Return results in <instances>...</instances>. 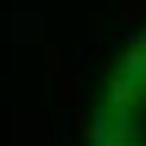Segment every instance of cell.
Wrapping results in <instances>:
<instances>
[{
	"instance_id": "cell-1",
	"label": "cell",
	"mask_w": 146,
	"mask_h": 146,
	"mask_svg": "<svg viewBox=\"0 0 146 146\" xmlns=\"http://www.w3.org/2000/svg\"><path fill=\"white\" fill-rule=\"evenodd\" d=\"M99 146H142V130L134 122H115V126H107Z\"/></svg>"
},
{
	"instance_id": "cell-2",
	"label": "cell",
	"mask_w": 146,
	"mask_h": 146,
	"mask_svg": "<svg viewBox=\"0 0 146 146\" xmlns=\"http://www.w3.org/2000/svg\"><path fill=\"white\" fill-rule=\"evenodd\" d=\"M142 12H146L142 4H122L119 12H115V20H119V24H130V20H134V16H142Z\"/></svg>"
},
{
	"instance_id": "cell-3",
	"label": "cell",
	"mask_w": 146,
	"mask_h": 146,
	"mask_svg": "<svg viewBox=\"0 0 146 146\" xmlns=\"http://www.w3.org/2000/svg\"><path fill=\"white\" fill-rule=\"evenodd\" d=\"M142 8H146V0H142Z\"/></svg>"
}]
</instances>
